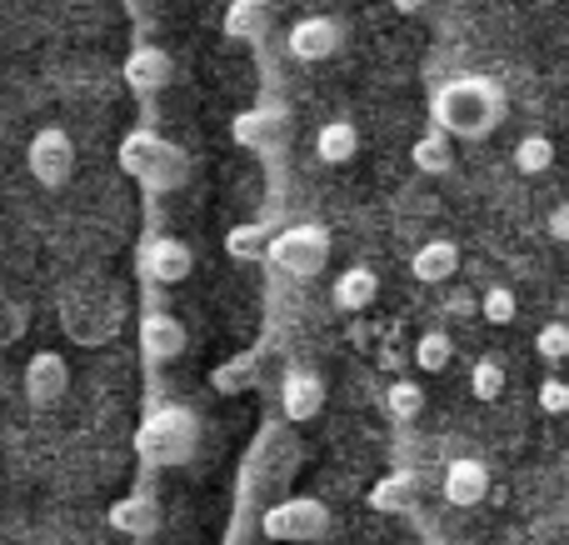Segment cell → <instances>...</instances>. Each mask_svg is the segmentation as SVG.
Masks as SVG:
<instances>
[{
    "label": "cell",
    "mask_w": 569,
    "mask_h": 545,
    "mask_svg": "<svg viewBox=\"0 0 569 545\" xmlns=\"http://www.w3.org/2000/svg\"><path fill=\"white\" fill-rule=\"evenodd\" d=\"M200 446V420L190 406H160L140 420L136 430V456L140 466L150 470H176V466H190Z\"/></svg>",
    "instance_id": "277c9868"
},
{
    "label": "cell",
    "mask_w": 569,
    "mask_h": 545,
    "mask_svg": "<svg viewBox=\"0 0 569 545\" xmlns=\"http://www.w3.org/2000/svg\"><path fill=\"white\" fill-rule=\"evenodd\" d=\"M330 531H335L330 506H325V501H315V496L276 501V506L260 516V536L280 541V545H310V541H325Z\"/></svg>",
    "instance_id": "5b68a950"
},
{
    "label": "cell",
    "mask_w": 569,
    "mask_h": 545,
    "mask_svg": "<svg viewBox=\"0 0 569 545\" xmlns=\"http://www.w3.org/2000/svg\"><path fill=\"white\" fill-rule=\"evenodd\" d=\"M380 300V276H375L370 266H350L335 276L330 286V306L340 310V316H365V310Z\"/></svg>",
    "instance_id": "9a60e30c"
},
{
    "label": "cell",
    "mask_w": 569,
    "mask_h": 545,
    "mask_svg": "<svg viewBox=\"0 0 569 545\" xmlns=\"http://www.w3.org/2000/svg\"><path fill=\"white\" fill-rule=\"evenodd\" d=\"M270 246H276V236H270L266 220H240V226L226 230V256L236 260V266H260V260H270Z\"/></svg>",
    "instance_id": "d6986e66"
},
{
    "label": "cell",
    "mask_w": 569,
    "mask_h": 545,
    "mask_svg": "<svg viewBox=\"0 0 569 545\" xmlns=\"http://www.w3.org/2000/svg\"><path fill=\"white\" fill-rule=\"evenodd\" d=\"M480 316L490 320V326H510V320L520 316V300H515L510 286H490V290L480 296Z\"/></svg>",
    "instance_id": "4316f807"
},
{
    "label": "cell",
    "mask_w": 569,
    "mask_h": 545,
    "mask_svg": "<svg viewBox=\"0 0 569 545\" xmlns=\"http://www.w3.org/2000/svg\"><path fill=\"white\" fill-rule=\"evenodd\" d=\"M390 6H395V10H400V16H420V10H425V6H430V0H390Z\"/></svg>",
    "instance_id": "d6a6232c"
},
{
    "label": "cell",
    "mask_w": 569,
    "mask_h": 545,
    "mask_svg": "<svg viewBox=\"0 0 569 545\" xmlns=\"http://www.w3.org/2000/svg\"><path fill=\"white\" fill-rule=\"evenodd\" d=\"M20 390H26V400L36 410H56L60 400L70 396V366L60 350H36V356L26 360V370H20Z\"/></svg>",
    "instance_id": "9c48e42d"
},
{
    "label": "cell",
    "mask_w": 569,
    "mask_h": 545,
    "mask_svg": "<svg viewBox=\"0 0 569 545\" xmlns=\"http://www.w3.org/2000/svg\"><path fill=\"white\" fill-rule=\"evenodd\" d=\"M120 170H126L140 190L166 196V190H180L190 180V156L176 140L156 136V130H130V136L120 140Z\"/></svg>",
    "instance_id": "3957f363"
},
{
    "label": "cell",
    "mask_w": 569,
    "mask_h": 545,
    "mask_svg": "<svg viewBox=\"0 0 569 545\" xmlns=\"http://www.w3.org/2000/svg\"><path fill=\"white\" fill-rule=\"evenodd\" d=\"M450 310H455V316H465V310H480V306H475L470 296H450Z\"/></svg>",
    "instance_id": "836d02e7"
},
{
    "label": "cell",
    "mask_w": 569,
    "mask_h": 545,
    "mask_svg": "<svg viewBox=\"0 0 569 545\" xmlns=\"http://www.w3.org/2000/svg\"><path fill=\"white\" fill-rule=\"evenodd\" d=\"M365 501H370V511H380V516H400V511L415 506V476L410 470H390V476H380L365 490Z\"/></svg>",
    "instance_id": "44dd1931"
},
{
    "label": "cell",
    "mask_w": 569,
    "mask_h": 545,
    "mask_svg": "<svg viewBox=\"0 0 569 545\" xmlns=\"http://www.w3.org/2000/svg\"><path fill=\"white\" fill-rule=\"evenodd\" d=\"M535 356L550 360V366L569 360V326H565V320H550V326L535 330Z\"/></svg>",
    "instance_id": "83f0119b"
},
{
    "label": "cell",
    "mask_w": 569,
    "mask_h": 545,
    "mask_svg": "<svg viewBox=\"0 0 569 545\" xmlns=\"http://www.w3.org/2000/svg\"><path fill=\"white\" fill-rule=\"evenodd\" d=\"M540 410L545 416H565L569 410V380H560V376L540 380Z\"/></svg>",
    "instance_id": "4dcf8cb0"
},
{
    "label": "cell",
    "mask_w": 569,
    "mask_h": 545,
    "mask_svg": "<svg viewBox=\"0 0 569 545\" xmlns=\"http://www.w3.org/2000/svg\"><path fill=\"white\" fill-rule=\"evenodd\" d=\"M270 266L290 280H315L330 266V230L315 226V220H300V226L280 230L276 246H270Z\"/></svg>",
    "instance_id": "8992f818"
},
{
    "label": "cell",
    "mask_w": 569,
    "mask_h": 545,
    "mask_svg": "<svg viewBox=\"0 0 569 545\" xmlns=\"http://www.w3.org/2000/svg\"><path fill=\"white\" fill-rule=\"evenodd\" d=\"M120 76H126V86L136 90V96H160V90H170L176 86V56L170 50H160V46H146L140 40L136 50L126 56V66H120Z\"/></svg>",
    "instance_id": "30bf717a"
},
{
    "label": "cell",
    "mask_w": 569,
    "mask_h": 545,
    "mask_svg": "<svg viewBox=\"0 0 569 545\" xmlns=\"http://www.w3.org/2000/svg\"><path fill=\"white\" fill-rule=\"evenodd\" d=\"M550 166H555V140L550 136L530 130V136L515 140V170H520V176H545Z\"/></svg>",
    "instance_id": "d4e9b609"
},
{
    "label": "cell",
    "mask_w": 569,
    "mask_h": 545,
    "mask_svg": "<svg viewBox=\"0 0 569 545\" xmlns=\"http://www.w3.org/2000/svg\"><path fill=\"white\" fill-rule=\"evenodd\" d=\"M345 40H350V20L345 16H305L290 26L284 50L300 66H325V60H335L345 50Z\"/></svg>",
    "instance_id": "ba28073f"
},
{
    "label": "cell",
    "mask_w": 569,
    "mask_h": 545,
    "mask_svg": "<svg viewBox=\"0 0 569 545\" xmlns=\"http://www.w3.org/2000/svg\"><path fill=\"white\" fill-rule=\"evenodd\" d=\"M325 400H330V390H325L320 370H305V366L284 370V380H280V410H284V420H295V426H310V420H320Z\"/></svg>",
    "instance_id": "8fae6325"
},
{
    "label": "cell",
    "mask_w": 569,
    "mask_h": 545,
    "mask_svg": "<svg viewBox=\"0 0 569 545\" xmlns=\"http://www.w3.org/2000/svg\"><path fill=\"white\" fill-rule=\"evenodd\" d=\"M126 326V300L116 286L106 280H76L60 296V330H66L76 346H106L120 336Z\"/></svg>",
    "instance_id": "7a4b0ae2"
},
{
    "label": "cell",
    "mask_w": 569,
    "mask_h": 545,
    "mask_svg": "<svg viewBox=\"0 0 569 545\" xmlns=\"http://www.w3.org/2000/svg\"><path fill=\"white\" fill-rule=\"evenodd\" d=\"M505 110H510L505 86L495 76H475V70L440 80V86H435V96H430L435 126H440L450 140H485V136H495V130L505 126Z\"/></svg>",
    "instance_id": "6da1fadb"
},
{
    "label": "cell",
    "mask_w": 569,
    "mask_h": 545,
    "mask_svg": "<svg viewBox=\"0 0 569 545\" xmlns=\"http://www.w3.org/2000/svg\"><path fill=\"white\" fill-rule=\"evenodd\" d=\"M440 496L450 501V506H460V511L480 506V501L490 496V466L475 460V456H455L450 466H445V476H440Z\"/></svg>",
    "instance_id": "5bb4252c"
},
{
    "label": "cell",
    "mask_w": 569,
    "mask_h": 545,
    "mask_svg": "<svg viewBox=\"0 0 569 545\" xmlns=\"http://www.w3.org/2000/svg\"><path fill=\"white\" fill-rule=\"evenodd\" d=\"M540 6H560V0H540Z\"/></svg>",
    "instance_id": "e575fe53"
},
{
    "label": "cell",
    "mask_w": 569,
    "mask_h": 545,
    "mask_svg": "<svg viewBox=\"0 0 569 545\" xmlns=\"http://www.w3.org/2000/svg\"><path fill=\"white\" fill-rule=\"evenodd\" d=\"M250 360H226V366H216V376H210V386L220 390V396H230V390H246L250 386Z\"/></svg>",
    "instance_id": "f546056e"
},
{
    "label": "cell",
    "mask_w": 569,
    "mask_h": 545,
    "mask_svg": "<svg viewBox=\"0 0 569 545\" xmlns=\"http://www.w3.org/2000/svg\"><path fill=\"white\" fill-rule=\"evenodd\" d=\"M270 30V0H230L226 36L230 40H260Z\"/></svg>",
    "instance_id": "603a6c76"
},
{
    "label": "cell",
    "mask_w": 569,
    "mask_h": 545,
    "mask_svg": "<svg viewBox=\"0 0 569 545\" xmlns=\"http://www.w3.org/2000/svg\"><path fill=\"white\" fill-rule=\"evenodd\" d=\"M355 156H360V130H355V120H325V126L315 130V160H320V166H350Z\"/></svg>",
    "instance_id": "ac0fdd59"
},
{
    "label": "cell",
    "mask_w": 569,
    "mask_h": 545,
    "mask_svg": "<svg viewBox=\"0 0 569 545\" xmlns=\"http://www.w3.org/2000/svg\"><path fill=\"white\" fill-rule=\"evenodd\" d=\"M380 406L395 426H410V420H420V410H425V386L415 376H395L390 386H385Z\"/></svg>",
    "instance_id": "7402d4cb"
},
{
    "label": "cell",
    "mask_w": 569,
    "mask_h": 545,
    "mask_svg": "<svg viewBox=\"0 0 569 545\" xmlns=\"http://www.w3.org/2000/svg\"><path fill=\"white\" fill-rule=\"evenodd\" d=\"M550 236L569 246V206H555V210H550Z\"/></svg>",
    "instance_id": "1f68e13d"
},
{
    "label": "cell",
    "mask_w": 569,
    "mask_h": 545,
    "mask_svg": "<svg viewBox=\"0 0 569 545\" xmlns=\"http://www.w3.org/2000/svg\"><path fill=\"white\" fill-rule=\"evenodd\" d=\"M410 166L420 170V176H450V170H455V140L445 136L440 126H430L425 136H415Z\"/></svg>",
    "instance_id": "ffe728a7"
},
{
    "label": "cell",
    "mask_w": 569,
    "mask_h": 545,
    "mask_svg": "<svg viewBox=\"0 0 569 545\" xmlns=\"http://www.w3.org/2000/svg\"><path fill=\"white\" fill-rule=\"evenodd\" d=\"M470 396L485 400V406L505 396V366H500L495 356H480V360L470 366Z\"/></svg>",
    "instance_id": "484cf974"
},
{
    "label": "cell",
    "mask_w": 569,
    "mask_h": 545,
    "mask_svg": "<svg viewBox=\"0 0 569 545\" xmlns=\"http://www.w3.org/2000/svg\"><path fill=\"white\" fill-rule=\"evenodd\" d=\"M140 270H146V280H156V286H180V280H190V270H196V250L176 236H150L146 256H140Z\"/></svg>",
    "instance_id": "4fadbf2b"
},
{
    "label": "cell",
    "mask_w": 569,
    "mask_h": 545,
    "mask_svg": "<svg viewBox=\"0 0 569 545\" xmlns=\"http://www.w3.org/2000/svg\"><path fill=\"white\" fill-rule=\"evenodd\" d=\"M110 531H120V536L130 541H150L160 531V506L156 496H146V490H130V496H120L116 506H110Z\"/></svg>",
    "instance_id": "2e32d148"
},
{
    "label": "cell",
    "mask_w": 569,
    "mask_h": 545,
    "mask_svg": "<svg viewBox=\"0 0 569 545\" xmlns=\"http://www.w3.org/2000/svg\"><path fill=\"white\" fill-rule=\"evenodd\" d=\"M455 270H460V246L455 240H425L410 256V276L420 286H445V280H455Z\"/></svg>",
    "instance_id": "e0dca14e"
},
{
    "label": "cell",
    "mask_w": 569,
    "mask_h": 545,
    "mask_svg": "<svg viewBox=\"0 0 569 545\" xmlns=\"http://www.w3.org/2000/svg\"><path fill=\"white\" fill-rule=\"evenodd\" d=\"M76 166H80V156H76V140H70L66 126H40L36 136H30L26 170H30V180H36V186L66 190L70 180H76Z\"/></svg>",
    "instance_id": "52a82bcc"
},
{
    "label": "cell",
    "mask_w": 569,
    "mask_h": 545,
    "mask_svg": "<svg viewBox=\"0 0 569 545\" xmlns=\"http://www.w3.org/2000/svg\"><path fill=\"white\" fill-rule=\"evenodd\" d=\"M455 360V340L450 330H420L410 346V366L415 370H430V376H440V370H450Z\"/></svg>",
    "instance_id": "cb8c5ba5"
},
{
    "label": "cell",
    "mask_w": 569,
    "mask_h": 545,
    "mask_svg": "<svg viewBox=\"0 0 569 545\" xmlns=\"http://www.w3.org/2000/svg\"><path fill=\"white\" fill-rule=\"evenodd\" d=\"M186 356V326L170 310H146L140 316V360L146 366H176Z\"/></svg>",
    "instance_id": "7c38bea8"
},
{
    "label": "cell",
    "mask_w": 569,
    "mask_h": 545,
    "mask_svg": "<svg viewBox=\"0 0 569 545\" xmlns=\"http://www.w3.org/2000/svg\"><path fill=\"white\" fill-rule=\"evenodd\" d=\"M26 330H30V310L10 290H0V346H16Z\"/></svg>",
    "instance_id": "f1b7e54d"
}]
</instances>
